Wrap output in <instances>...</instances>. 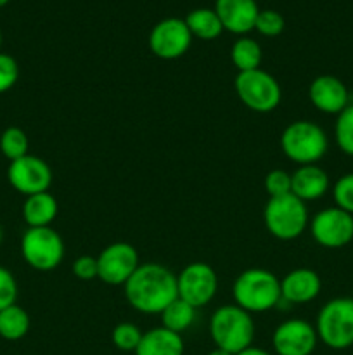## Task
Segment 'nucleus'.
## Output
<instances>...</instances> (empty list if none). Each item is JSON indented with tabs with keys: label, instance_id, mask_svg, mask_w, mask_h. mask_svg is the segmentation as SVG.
<instances>
[{
	"label": "nucleus",
	"instance_id": "20e7f679",
	"mask_svg": "<svg viewBox=\"0 0 353 355\" xmlns=\"http://www.w3.org/2000/svg\"><path fill=\"white\" fill-rule=\"evenodd\" d=\"M329 148L324 128L310 120H296L280 134L284 156L298 165H317Z\"/></svg>",
	"mask_w": 353,
	"mask_h": 355
},
{
	"label": "nucleus",
	"instance_id": "412c9836",
	"mask_svg": "<svg viewBox=\"0 0 353 355\" xmlns=\"http://www.w3.org/2000/svg\"><path fill=\"white\" fill-rule=\"evenodd\" d=\"M183 21H185L192 38L196 37L199 40H215L224 31L220 17L215 12V9H206V7L194 9L183 17Z\"/></svg>",
	"mask_w": 353,
	"mask_h": 355
},
{
	"label": "nucleus",
	"instance_id": "2f4dec72",
	"mask_svg": "<svg viewBox=\"0 0 353 355\" xmlns=\"http://www.w3.org/2000/svg\"><path fill=\"white\" fill-rule=\"evenodd\" d=\"M17 300V283L9 269L0 267V311L9 305H14Z\"/></svg>",
	"mask_w": 353,
	"mask_h": 355
},
{
	"label": "nucleus",
	"instance_id": "4be33fe9",
	"mask_svg": "<svg viewBox=\"0 0 353 355\" xmlns=\"http://www.w3.org/2000/svg\"><path fill=\"white\" fill-rule=\"evenodd\" d=\"M30 315L17 304L0 311V336L7 342H17L30 331Z\"/></svg>",
	"mask_w": 353,
	"mask_h": 355
},
{
	"label": "nucleus",
	"instance_id": "f3484780",
	"mask_svg": "<svg viewBox=\"0 0 353 355\" xmlns=\"http://www.w3.org/2000/svg\"><path fill=\"white\" fill-rule=\"evenodd\" d=\"M322 281L315 270L301 267V269L291 270L289 274L280 279V295L282 302L291 305L310 304L311 300L320 295Z\"/></svg>",
	"mask_w": 353,
	"mask_h": 355
},
{
	"label": "nucleus",
	"instance_id": "72a5a7b5",
	"mask_svg": "<svg viewBox=\"0 0 353 355\" xmlns=\"http://www.w3.org/2000/svg\"><path fill=\"white\" fill-rule=\"evenodd\" d=\"M235 355H272L269 352V350H265V349H260V347H248V349H244V350H241V352L239 354H235Z\"/></svg>",
	"mask_w": 353,
	"mask_h": 355
},
{
	"label": "nucleus",
	"instance_id": "cd10ccee",
	"mask_svg": "<svg viewBox=\"0 0 353 355\" xmlns=\"http://www.w3.org/2000/svg\"><path fill=\"white\" fill-rule=\"evenodd\" d=\"M286 28V19L280 12L273 9H263L256 17L255 30L263 37H279Z\"/></svg>",
	"mask_w": 353,
	"mask_h": 355
},
{
	"label": "nucleus",
	"instance_id": "c9c22d12",
	"mask_svg": "<svg viewBox=\"0 0 353 355\" xmlns=\"http://www.w3.org/2000/svg\"><path fill=\"white\" fill-rule=\"evenodd\" d=\"M3 241V231H2V225H0V245H2Z\"/></svg>",
	"mask_w": 353,
	"mask_h": 355
},
{
	"label": "nucleus",
	"instance_id": "a878e982",
	"mask_svg": "<svg viewBox=\"0 0 353 355\" xmlns=\"http://www.w3.org/2000/svg\"><path fill=\"white\" fill-rule=\"evenodd\" d=\"M334 137L338 148L346 156H353V104H348L341 113L336 116Z\"/></svg>",
	"mask_w": 353,
	"mask_h": 355
},
{
	"label": "nucleus",
	"instance_id": "6ab92c4d",
	"mask_svg": "<svg viewBox=\"0 0 353 355\" xmlns=\"http://www.w3.org/2000/svg\"><path fill=\"white\" fill-rule=\"evenodd\" d=\"M182 335L158 326L142 335L135 355H183Z\"/></svg>",
	"mask_w": 353,
	"mask_h": 355
},
{
	"label": "nucleus",
	"instance_id": "4c0bfd02",
	"mask_svg": "<svg viewBox=\"0 0 353 355\" xmlns=\"http://www.w3.org/2000/svg\"><path fill=\"white\" fill-rule=\"evenodd\" d=\"M0 45H2V31H0Z\"/></svg>",
	"mask_w": 353,
	"mask_h": 355
},
{
	"label": "nucleus",
	"instance_id": "9d476101",
	"mask_svg": "<svg viewBox=\"0 0 353 355\" xmlns=\"http://www.w3.org/2000/svg\"><path fill=\"white\" fill-rule=\"evenodd\" d=\"M311 238L324 248H343L353 239V215L338 207L324 208L308 224Z\"/></svg>",
	"mask_w": 353,
	"mask_h": 355
},
{
	"label": "nucleus",
	"instance_id": "393cba45",
	"mask_svg": "<svg viewBox=\"0 0 353 355\" xmlns=\"http://www.w3.org/2000/svg\"><path fill=\"white\" fill-rule=\"evenodd\" d=\"M28 149H30V141L23 128L9 127L0 135V151L9 162H16L26 156Z\"/></svg>",
	"mask_w": 353,
	"mask_h": 355
},
{
	"label": "nucleus",
	"instance_id": "f704fd0d",
	"mask_svg": "<svg viewBox=\"0 0 353 355\" xmlns=\"http://www.w3.org/2000/svg\"><path fill=\"white\" fill-rule=\"evenodd\" d=\"M208 355H232L230 352H225V350H221V349H217V347H215L213 350H211L210 354Z\"/></svg>",
	"mask_w": 353,
	"mask_h": 355
},
{
	"label": "nucleus",
	"instance_id": "39448f33",
	"mask_svg": "<svg viewBox=\"0 0 353 355\" xmlns=\"http://www.w3.org/2000/svg\"><path fill=\"white\" fill-rule=\"evenodd\" d=\"M263 220L266 231L280 241H293L300 238L310 224L307 205L293 193L269 198L263 211Z\"/></svg>",
	"mask_w": 353,
	"mask_h": 355
},
{
	"label": "nucleus",
	"instance_id": "dca6fc26",
	"mask_svg": "<svg viewBox=\"0 0 353 355\" xmlns=\"http://www.w3.org/2000/svg\"><path fill=\"white\" fill-rule=\"evenodd\" d=\"M213 9L220 17L224 30L235 35H246L255 30L260 12L256 0H215Z\"/></svg>",
	"mask_w": 353,
	"mask_h": 355
},
{
	"label": "nucleus",
	"instance_id": "4468645a",
	"mask_svg": "<svg viewBox=\"0 0 353 355\" xmlns=\"http://www.w3.org/2000/svg\"><path fill=\"white\" fill-rule=\"evenodd\" d=\"M317 343L315 326L305 319H287L277 326L272 335V345L277 355H311Z\"/></svg>",
	"mask_w": 353,
	"mask_h": 355
},
{
	"label": "nucleus",
	"instance_id": "5701e85b",
	"mask_svg": "<svg viewBox=\"0 0 353 355\" xmlns=\"http://www.w3.org/2000/svg\"><path fill=\"white\" fill-rule=\"evenodd\" d=\"M159 315H161L163 328L182 335L183 331H187L196 322L197 309L183 302L182 298H175Z\"/></svg>",
	"mask_w": 353,
	"mask_h": 355
},
{
	"label": "nucleus",
	"instance_id": "2eb2a0df",
	"mask_svg": "<svg viewBox=\"0 0 353 355\" xmlns=\"http://www.w3.org/2000/svg\"><path fill=\"white\" fill-rule=\"evenodd\" d=\"M308 99L320 113L338 116L350 104L348 87L334 75H320L311 80L308 87Z\"/></svg>",
	"mask_w": 353,
	"mask_h": 355
},
{
	"label": "nucleus",
	"instance_id": "f03ea898",
	"mask_svg": "<svg viewBox=\"0 0 353 355\" xmlns=\"http://www.w3.org/2000/svg\"><path fill=\"white\" fill-rule=\"evenodd\" d=\"M235 305L249 314H262L279 307L282 302L280 279L266 269L242 270L232 286Z\"/></svg>",
	"mask_w": 353,
	"mask_h": 355
},
{
	"label": "nucleus",
	"instance_id": "0eeeda50",
	"mask_svg": "<svg viewBox=\"0 0 353 355\" xmlns=\"http://www.w3.org/2000/svg\"><path fill=\"white\" fill-rule=\"evenodd\" d=\"M234 85L241 103L255 113H272L282 99L277 78L262 68L237 73Z\"/></svg>",
	"mask_w": 353,
	"mask_h": 355
},
{
	"label": "nucleus",
	"instance_id": "9b49d317",
	"mask_svg": "<svg viewBox=\"0 0 353 355\" xmlns=\"http://www.w3.org/2000/svg\"><path fill=\"white\" fill-rule=\"evenodd\" d=\"M141 266L138 253L130 243L107 245L97 257V277L109 286H121Z\"/></svg>",
	"mask_w": 353,
	"mask_h": 355
},
{
	"label": "nucleus",
	"instance_id": "7ed1b4c3",
	"mask_svg": "<svg viewBox=\"0 0 353 355\" xmlns=\"http://www.w3.org/2000/svg\"><path fill=\"white\" fill-rule=\"evenodd\" d=\"M210 335L217 349L235 355L253 345L255 321L239 305H221L211 314Z\"/></svg>",
	"mask_w": 353,
	"mask_h": 355
},
{
	"label": "nucleus",
	"instance_id": "1a4fd4ad",
	"mask_svg": "<svg viewBox=\"0 0 353 355\" xmlns=\"http://www.w3.org/2000/svg\"><path fill=\"white\" fill-rule=\"evenodd\" d=\"M179 298L201 309L210 304L218 291V276L211 266L204 262H192L183 267L176 276Z\"/></svg>",
	"mask_w": 353,
	"mask_h": 355
},
{
	"label": "nucleus",
	"instance_id": "a211bd4d",
	"mask_svg": "<svg viewBox=\"0 0 353 355\" xmlns=\"http://www.w3.org/2000/svg\"><path fill=\"white\" fill-rule=\"evenodd\" d=\"M329 175L318 165H301L291 173V193L301 201H315L329 191Z\"/></svg>",
	"mask_w": 353,
	"mask_h": 355
},
{
	"label": "nucleus",
	"instance_id": "423d86ee",
	"mask_svg": "<svg viewBox=\"0 0 353 355\" xmlns=\"http://www.w3.org/2000/svg\"><path fill=\"white\" fill-rule=\"evenodd\" d=\"M318 342L332 350L353 345V298H332L318 311L315 322Z\"/></svg>",
	"mask_w": 353,
	"mask_h": 355
},
{
	"label": "nucleus",
	"instance_id": "c756f323",
	"mask_svg": "<svg viewBox=\"0 0 353 355\" xmlns=\"http://www.w3.org/2000/svg\"><path fill=\"white\" fill-rule=\"evenodd\" d=\"M265 191L269 198L286 196L291 193V173L286 170H270L265 177Z\"/></svg>",
	"mask_w": 353,
	"mask_h": 355
},
{
	"label": "nucleus",
	"instance_id": "e433bc0d",
	"mask_svg": "<svg viewBox=\"0 0 353 355\" xmlns=\"http://www.w3.org/2000/svg\"><path fill=\"white\" fill-rule=\"evenodd\" d=\"M7 3H9V0H0V7L7 6Z\"/></svg>",
	"mask_w": 353,
	"mask_h": 355
},
{
	"label": "nucleus",
	"instance_id": "aec40b11",
	"mask_svg": "<svg viewBox=\"0 0 353 355\" xmlns=\"http://www.w3.org/2000/svg\"><path fill=\"white\" fill-rule=\"evenodd\" d=\"M57 211V200L48 191L26 196L23 203V218L28 227H51Z\"/></svg>",
	"mask_w": 353,
	"mask_h": 355
},
{
	"label": "nucleus",
	"instance_id": "f257e3e1",
	"mask_svg": "<svg viewBox=\"0 0 353 355\" xmlns=\"http://www.w3.org/2000/svg\"><path fill=\"white\" fill-rule=\"evenodd\" d=\"M125 298L142 314H161L179 298L176 276L161 263H141L125 283Z\"/></svg>",
	"mask_w": 353,
	"mask_h": 355
},
{
	"label": "nucleus",
	"instance_id": "c85d7f7f",
	"mask_svg": "<svg viewBox=\"0 0 353 355\" xmlns=\"http://www.w3.org/2000/svg\"><path fill=\"white\" fill-rule=\"evenodd\" d=\"M332 198L336 207L353 215V172L345 173L332 186Z\"/></svg>",
	"mask_w": 353,
	"mask_h": 355
},
{
	"label": "nucleus",
	"instance_id": "473e14b6",
	"mask_svg": "<svg viewBox=\"0 0 353 355\" xmlns=\"http://www.w3.org/2000/svg\"><path fill=\"white\" fill-rule=\"evenodd\" d=\"M73 276L80 281H92L97 277V257L82 255L73 262Z\"/></svg>",
	"mask_w": 353,
	"mask_h": 355
},
{
	"label": "nucleus",
	"instance_id": "b1692460",
	"mask_svg": "<svg viewBox=\"0 0 353 355\" xmlns=\"http://www.w3.org/2000/svg\"><path fill=\"white\" fill-rule=\"evenodd\" d=\"M230 59L237 71H253L262 64L263 51L255 38L241 37L234 42L230 49Z\"/></svg>",
	"mask_w": 353,
	"mask_h": 355
},
{
	"label": "nucleus",
	"instance_id": "6e6552de",
	"mask_svg": "<svg viewBox=\"0 0 353 355\" xmlns=\"http://www.w3.org/2000/svg\"><path fill=\"white\" fill-rule=\"evenodd\" d=\"M21 255L35 270L48 272L61 266L64 241L52 227H28L21 238Z\"/></svg>",
	"mask_w": 353,
	"mask_h": 355
},
{
	"label": "nucleus",
	"instance_id": "bb28decb",
	"mask_svg": "<svg viewBox=\"0 0 353 355\" xmlns=\"http://www.w3.org/2000/svg\"><path fill=\"white\" fill-rule=\"evenodd\" d=\"M142 335L144 333L134 322H120V324L114 326L111 338H113V345L121 352H135L138 343H141Z\"/></svg>",
	"mask_w": 353,
	"mask_h": 355
},
{
	"label": "nucleus",
	"instance_id": "7c9ffc66",
	"mask_svg": "<svg viewBox=\"0 0 353 355\" xmlns=\"http://www.w3.org/2000/svg\"><path fill=\"white\" fill-rule=\"evenodd\" d=\"M17 78H19V66H17L16 59L0 52V94L12 89Z\"/></svg>",
	"mask_w": 353,
	"mask_h": 355
},
{
	"label": "nucleus",
	"instance_id": "f8f14e48",
	"mask_svg": "<svg viewBox=\"0 0 353 355\" xmlns=\"http://www.w3.org/2000/svg\"><path fill=\"white\" fill-rule=\"evenodd\" d=\"M192 35L185 21L180 17H166L156 23L149 33V49L152 54L165 61L179 59L189 51Z\"/></svg>",
	"mask_w": 353,
	"mask_h": 355
},
{
	"label": "nucleus",
	"instance_id": "ddd939ff",
	"mask_svg": "<svg viewBox=\"0 0 353 355\" xmlns=\"http://www.w3.org/2000/svg\"><path fill=\"white\" fill-rule=\"evenodd\" d=\"M9 184L24 196L45 193L52 184V170L38 156L26 155L23 158L10 162L7 168Z\"/></svg>",
	"mask_w": 353,
	"mask_h": 355
}]
</instances>
